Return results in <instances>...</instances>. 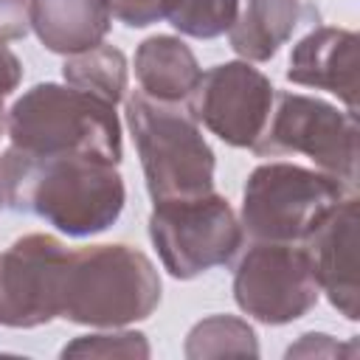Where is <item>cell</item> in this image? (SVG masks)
<instances>
[{"label":"cell","instance_id":"3","mask_svg":"<svg viewBox=\"0 0 360 360\" xmlns=\"http://www.w3.org/2000/svg\"><path fill=\"white\" fill-rule=\"evenodd\" d=\"M11 146L31 155H93L121 163V121L112 104L59 82L28 87L6 110Z\"/></svg>","mask_w":360,"mask_h":360},{"label":"cell","instance_id":"8","mask_svg":"<svg viewBox=\"0 0 360 360\" xmlns=\"http://www.w3.org/2000/svg\"><path fill=\"white\" fill-rule=\"evenodd\" d=\"M233 301L259 323L284 326L304 318L321 298L315 264L304 242H259L233 267Z\"/></svg>","mask_w":360,"mask_h":360},{"label":"cell","instance_id":"19","mask_svg":"<svg viewBox=\"0 0 360 360\" xmlns=\"http://www.w3.org/2000/svg\"><path fill=\"white\" fill-rule=\"evenodd\" d=\"M62 357H149V340L135 329H110L96 335H79L62 346Z\"/></svg>","mask_w":360,"mask_h":360},{"label":"cell","instance_id":"6","mask_svg":"<svg viewBox=\"0 0 360 360\" xmlns=\"http://www.w3.org/2000/svg\"><path fill=\"white\" fill-rule=\"evenodd\" d=\"M149 239L172 278L191 281L214 267L228 264L242 242V225L231 202L217 194L152 202Z\"/></svg>","mask_w":360,"mask_h":360},{"label":"cell","instance_id":"23","mask_svg":"<svg viewBox=\"0 0 360 360\" xmlns=\"http://www.w3.org/2000/svg\"><path fill=\"white\" fill-rule=\"evenodd\" d=\"M20 82H22V62L6 42H0V107L20 87Z\"/></svg>","mask_w":360,"mask_h":360},{"label":"cell","instance_id":"14","mask_svg":"<svg viewBox=\"0 0 360 360\" xmlns=\"http://www.w3.org/2000/svg\"><path fill=\"white\" fill-rule=\"evenodd\" d=\"M202 68L194 51L172 34L146 37L135 51V79L141 93L158 101L183 104L197 87Z\"/></svg>","mask_w":360,"mask_h":360},{"label":"cell","instance_id":"5","mask_svg":"<svg viewBox=\"0 0 360 360\" xmlns=\"http://www.w3.org/2000/svg\"><path fill=\"white\" fill-rule=\"evenodd\" d=\"M354 188L343 180L287 160L256 166L242 188V233L259 242H304Z\"/></svg>","mask_w":360,"mask_h":360},{"label":"cell","instance_id":"18","mask_svg":"<svg viewBox=\"0 0 360 360\" xmlns=\"http://www.w3.org/2000/svg\"><path fill=\"white\" fill-rule=\"evenodd\" d=\"M239 0H166L163 20L183 37L214 39L228 34L236 20Z\"/></svg>","mask_w":360,"mask_h":360},{"label":"cell","instance_id":"9","mask_svg":"<svg viewBox=\"0 0 360 360\" xmlns=\"http://www.w3.org/2000/svg\"><path fill=\"white\" fill-rule=\"evenodd\" d=\"M70 248L51 233H25L0 253V326L37 329L59 318Z\"/></svg>","mask_w":360,"mask_h":360},{"label":"cell","instance_id":"17","mask_svg":"<svg viewBox=\"0 0 360 360\" xmlns=\"http://www.w3.org/2000/svg\"><path fill=\"white\" fill-rule=\"evenodd\" d=\"M183 354L188 360L228 357V354L259 357V338L253 326L236 315H208L188 329Z\"/></svg>","mask_w":360,"mask_h":360},{"label":"cell","instance_id":"2","mask_svg":"<svg viewBox=\"0 0 360 360\" xmlns=\"http://www.w3.org/2000/svg\"><path fill=\"white\" fill-rule=\"evenodd\" d=\"M163 284L152 259L132 245H87L70 250L59 318L79 326L121 329L160 307Z\"/></svg>","mask_w":360,"mask_h":360},{"label":"cell","instance_id":"21","mask_svg":"<svg viewBox=\"0 0 360 360\" xmlns=\"http://www.w3.org/2000/svg\"><path fill=\"white\" fill-rule=\"evenodd\" d=\"M166 0H110V11L127 28H149L163 20Z\"/></svg>","mask_w":360,"mask_h":360},{"label":"cell","instance_id":"11","mask_svg":"<svg viewBox=\"0 0 360 360\" xmlns=\"http://www.w3.org/2000/svg\"><path fill=\"white\" fill-rule=\"evenodd\" d=\"M312 256L321 292L346 318H360V284H357V194H346L304 239Z\"/></svg>","mask_w":360,"mask_h":360},{"label":"cell","instance_id":"16","mask_svg":"<svg viewBox=\"0 0 360 360\" xmlns=\"http://www.w3.org/2000/svg\"><path fill=\"white\" fill-rule=\"evenodd\" d=\"M62 79L65 84L84 90L107 104H118L127 98V84H129V62L121 48L115 45H96L82 53H70L62 65Z\"/></svg>","mask_w":360,"mask_h":360},{"label":"cell","instance_id":"24","mask_svg":"<svg viewBox=\"0 0 360 360\" xmlns=\"http://www.w3.org/2000/svg\"><path fill=\"white\" fill-rule=\"evenodd\" d=\"M3 132H6V110L0 107V138H3Z\"/></svg>","mask_w":360,"mask_h":360},{"label":"cell","instance_id":"10","mask_svg":"<svg viewBox=\"0 0 360 360\" xmlns=\"http://www.w3.org/2000/svg\"><path fill=\"white\" fill-rule=\"evenodd\" d=\"M273 82L245 59L208 68L191 90L188 112L233 149H253L273 110Z\"/></svg>","mask_w":360,"mask_h":360},{"label":"cell","instance_id":"7","mask_svg":"<svg viewBox=\"0 0 360 360\" xmlns=\"http://www.w3.org/2000/svg\"><path fill=\"white\" fill-rule=\"evenodd\" d=\"M259 158L307 155L321 172L357 186V112L335 104L276 90L264 132L253 143Z\"/></svg>","mask_w":360,"mask_h":360},{"label":"cell","instance_id":"13","mask_svg":"<svg viewBox=\"0 0 360 360\" xmlns=\"http://www.w3.org/2000/svg\"><path fill=\"white\" fill-rule=\"evenodd\" d=\"M31 31L51 53H82L104 42L112 25L110 0H28Z\"/></svg>","mask_w":360,"mask_h":360},{"label":"cell","instance_id":"22","mask_svg":"<svg viewBox=\"0 0 360 360\" xmlns=\"http://www.w3.org/2000/svg\"><path fill=\"white\" fill-rule=\"evenodd\" d=\"M31 17L28 0H0V42H14L28 37Z\"/></svg>","mask_w":360,"mask_h":360},{"label":"cell","instance_id":"12","mask_svg":"<svg viewBox=\"0 0 360 360\" xmlns=\"http://www.w3.org/2000/svg\"><path fill=\"white\" fill-rule=\"evenodd\" d=\"M357 34L338 25H315L304 34L287 62V79L338 96L346 110L357 112Z\"/></svg>","mask_w":360,"mask_h":360},{"label":"cell","instance_id":"15","mask_svg":"<svg viewBox=\"0 0 360 360\" xmlns=\"http://www.w3.org/2000/svg\"><path fill=\"white\" fill-rule=\"evenodd\" d=\"M304 0H239L228 42L245 62H270L304 20Z\"/></svg>","mask_w":360,"mask_h":360},{"label":"cell","instance_id":"1","mask_svg":"<svg viewBox=\"0 0 360 360\" xmlns=\"http://www.w3.org/2000/svg\"><path fill=\"white\" fill-rule=\"evenodd\" d=\"M0 197L8 211L34 214L59 233L82 239L112 228L127 202L118 166L93 155H0Z\"/></svg>","mask_w":360,"mask_h":360},{"label":"cell","instance_id":"4","mask_svg":"<svg viewBox=\"0 0 360 360\" xmlns=\"http://www.w3.org/2000/svg\"><path fill=\"white\" fill-rule=\"evenodd\" d=\"M127 127L152 202L214 191L217 158L188 107L158 101L135 90L127 96Z\"/></svg>","mask_w":360,"mask_h":360},{"label":"cell","instance_id":"20","mask_svg":"<svg viewBox=\"0 0 360 360\" xmlns=\"http://www.w3.org/2000/svg\"><path fill=\"white\" fill-rule=\"evenodd\" d=\"M287 357H354L357 354V343H338L332 335L326 332H304L287 352Z\"/></svg>","mask_w":360,"mask_h":360},{"label":"cell","instance_id":"25","mask_svg":"<svg viewBox=\"0 0 360 360\" xmlns=\"http://www.w3.org/2000/svg\"><path fill=\"white\" fill-rule=\"evenodd\" d=\"M0 208H3V197H0Z\"/></svg>","mask_w":360,"mask_h":360}]
</instances>
